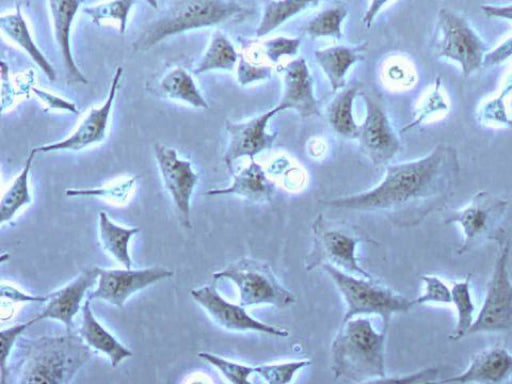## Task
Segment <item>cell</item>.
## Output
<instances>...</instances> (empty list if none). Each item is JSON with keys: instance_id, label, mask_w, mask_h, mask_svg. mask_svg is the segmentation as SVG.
Listing matches in <instances>:
<instances>
[{"instance_id": "28", "label": "cell", "mask_w": 512, "mask_h": 384, "mask_svg": "<svg viewBox=\"0 0 512 384\" xmlns=\"http://www.w3.org/2000/svg\"><path fill=\"white\" fill-rule=\"evenodd\" d=\"M239 58L232 42L220 31H215L202 58L194 69L195 75L213 70H233Z\"/></svg>"}, {"instance_id": "45", "label": "cell", "mask_w": 512, "mask_h": 384, "mask_svg": "<svg viewBox=\"0 0 512 384\" xmlns=\"http://www.w3.org/2000/svg\"><path fill=\"white\" fill-rule=\"evenodd\" d=\"M135 177L126 181L125 183L110 188L109 192H113L119 198H125L130 188L133 185ZM107 190H67L66 194L70 196H86V195H101L107 194Z\"/></svg>"}, {"instance_id": "7", "label": "cell", "mask_w": 512, "mask_h": 384, "mask_svg": "<svg viewBox=\"0 0 512 384\" xmlns=\"http://www.w3.org/2000/svg\"><path fill=\"white\" fill-rule=\"evenodd\" d=\"M497 258L480 311L467 335L483 332H512V279L508 269L510 239L501 228L496 236Z\"/></svg>"}, {"instance_id": "31", "label": "cell", "mask_w": 512, "mask_h": 384, "mask_svg": "<svg viewBox=\"0 0 512 384\" xmlns=\"http://www.w3.org/2000/svg\"><path fill=\"white\" fill-rule=\"evenodd\" d=\"M470 278L469 273L463 281L454 283L451 288L452 303L457 310V324L450 335L452 340H459L466 336L474 321L475 306L470 292Z\"/></svg>"}, {"instance_id": "38", "label": "cell", "mask_w": 512, "mask_h": 384, "mask_svg": "<svg viewBox=\"0 0 512 384\" xmlns=\"http://www.w3.org/2000/svg\"><path fill=\"white\" fill-rule=\"evenodd\" d=\"M421 279L424 282V292L413 300L414 305L426 303H452L451 290L438 277L432 275H423Z\"/></svg>"}, {"instance_id": "48", "label": "cell", "mask_w": 512, "mask_h": 384, "mask_svg": "<svg viewBox=\"0 0 512 384\" xmlns=\"http://www.w3.org/2000/svg\"><path fill=\"white\" fill-rule=\"evenodd\" d=\"M17 2V5H25V6H28L31 2V0H16Z\"/></svg>"}, {"instance_id": "26", "label": "cell", "mask_w": 512, "mask_h": 384, "mask_svg": "<svg viewBox=\"0 0 512 384\" xmlns=\"http://www.w3.org/2000/svg\"><path fill=\"white\" fill-rule=\"evenodd\" d=\"M159 89L168 98L185 102L195 108H208V103L192 76L181 67L165 74L159 83Z\"/></svg>"}, {"instance_id": "37", "label": "cell", "mask_w": 512, "mask_h": 384, "mask_svg": "<svg viewBox=\"0 0 512 384\" xmlns=\"http://www.w3.org/2000/svg\"><path fill=\"white\" fill-rule=\"evenodd\" d=\"M512 92V73L506 79L500 94L483 104L481 119L493 123L509 124L510 120L504 105V100Z\"/></svg>"}, {"instance_id": "27", "label": "cell", "mask_w": 512, "mask_h": 384, "mask_svg": "<svg viewBox=\"0 0 512 384\" xmlns=\"http://www.w3.org/2000/svg\"><path fill=\"white\" fill-rule=\"evenodd\" d=\"M358 88L343 89L327 107V121L331 128L340 136L347 139L358 137L359 125L353 117V102L357 96Z\"/></svg>"}, {"instance_id": "9", "label": "cell", "mask_w": 512, "mask_h": 384, "mask_svg": "<svg viewBox=\"0 0 512 384\" xmlns=\"http://www.w3.org/2000/svg\"><path fill=\"white\" fill-rule=\"evenodd\" d=\"M439 37L435 44L438 57L457 63L463 77L483 67L488 48L463 16L441 9L438 15Z\"/></svg>"}, {"instance_id": "25", "label": "cell", "mask_w": 512, "mask_h": 384, "mask_svg": "<svg viewBox=\"0 0 512 384\" xmlns=\"http://www.w3.org/2000/svg\"><path fill=\"white\" fill-rule=\"evenodd\" d=\"M139 228H124L110 220L107 213H99V236L103 248L109 252L124 268H131L129 243Z\"/></svg>"}, {"instance_id": "39", "label": "cell", "mask_w": 512, "mask_h": 384, "mask_svg": "<svg viewBox=\"0 0 512 384\" xmlns=\"http://www.w3.org/2000/svg\"><path fill=\"white\" fill-rule=\"evenodd\" d=\"M263 49L266 57L272 62L277 63L281 56H294L301 46V38H288L279 36L263 42Z\"/></svg>"}, {"instance_id": "20", "label": "cell", "mask_w": 512, "mask_h": 384, "mask_svg": "<svg viewBox=\"0 0 512 384\" xmlns=\"http://www.w3.org/2000/svg\"><path fill=\"white\" fill-rule=\"evenodd\" d=\"M52 15L54 38L59 49L67 79L87 84L88 81L76 65L71 51V28L80 7V0H48Z\"/></svg>"}, {"instance_id": "24", "label": "cell", "mask_w": 512, "mask_h": 384, "mask_svg": "<svg viewBox=\"0 0 512 384\" xmlns=\"http://www.w3.org/2000/svg\"><path fill=\"white\" fill-rule=\"evenodd\" d=\"M0 26L2 31L18 46H20L34 63L42 70L50 81L56 78V72L49 60L44 56L40 49L34 43L27 27L26 21L22 16L20 6L17 5L16 12L1 16Z\"/></svg>"}, {"instance_id": "33", "label": "cell", "mask_w": 512, "mask_h": 384, "mask_svg": "<svg viewBox=\"0 0 512 384\" xmlns=\"http://www.w3.org/2000/svg\"><path fill=\"white\" fill-rule=\"evenodd\" d=\"M135 3V0H112L96 6L85 7L83 11L96 25H100L101 21L105 19L117 20L119 31L124 34L130 10Z\"/></svg>"}, {"instance_id": "49", "label": "cell", "mask_w": 512, "mask_h": 384, "mask_svg": "<svg viewBox=\"0 0 512 384\" xmlns=\"http://www.w3.org/2000/svg\"><path fill=\"white\" fill-rule=\"evenodd\" d=\"M154 9L158 8L157 0H146Z\"/></svg>"}, {"instance_id": "16", "label": "cell", "mask_w": 512, "mask_h": 384, "mask_svg": "<svg viewBox=\"0 0 512 384\" xmlns=\"http://www.w3.org/2000/svg\"><path fill=\"white\" fill-rule=\"evenodd\" d=\"M122 73L123 68L117 67L105 102L100 107L92 108L68 137L57 142L35 147L31 151L34 153L60 150L78 151L103 141L106 137L109 117Z\"/></svg>"}, {"instance_id": "46", "label": "cell", "mask_w": 512, "mask_h": 384, "mask_svg": "<svg viewBox=\"0 0 512 384\" xmlns=\"http://www.w3.org/2000/svg\"><path fill=\"white\" fill-rule=\"evenodd\" d=\"M482 12L490 18H501L512 21V5H482Z\"/></svg>"}, {"instance_id": "41", "label": "cell", "mask_w": 512, "mask_h": 384, "mask_svg": "<svg viewBox=\"0 0 512 384\" xmlns=\"http://www.w3.org/2000/svg\"><path fill=\"white\" fill-rule=\"evenodd\" d=\"M439 370L436 367H429L423 370H420L418 372L405 375V376H399V377H393V378H382L378 380L376 383L379 382H397V383H426V382H434L435 378L438 376Z\"/></svg>"}, {"instance_id": "10", "label": "cell", "mask_w": 512, "mask_h": 384, "mask_svg": "<svg viewBox=\"0 0 512 384\" xmlns=\"http://www.w3.org/2000/svg\"><path fill=\"white\" fill-rule=\"evenodd\" d=\"M507 207V200L487 191H479L465 207L445 212L444 223H456L462 229L463 242L458 254H463L486 240H495L501 230L499 224Z\"/></svg>"}, {"instance_id": "47", "label": "cell", "mask_w": 512, "mask_h": 384, "mask_svg": "<svg viewBox=\"0 0 512 384\" xmlns=\"http://www.w3.org/2000/svg\"><path fill=\"white\" fill-rule=\"evenodd\" d=\"M388 2V0H372L368 10L363 17V23L366 27H370L375 16L381 10V8Z\"/></svg>"}, {"instance_id": "15", "label": "cell", "mask_w": 512, "mask_h": 384, "mask_svg": "<svg viewBox=\"0 0 512 384\" xmlns=\"http://www.w3.org/2000/svg\"><path fill=\"white\" fill-rule=\"evenodd\" d=\"M191 297L220 326L231 331H254L276 337H287L288 331L250 316L245 307L225 300L212 285H205L190 291Z\"/></svg>"}, {"instance_id": "22", "label": "cell", "mask_w": 512, "mask_h": 384, "mask_svg": "<svg viewBox=\"0 0 512 384\" xmlns=\"http://www.w3.org/2000/svg\"><path fill=\"white\" fill-rule=\"evenodd\" d=\"M250 160L246 168L237 174L233 173V181L230 186L209 190L205 195H238L256 202L269 200L275 192V186L266 177L262 166L254 159Z\"/></svg>"}, {"instance_id": "13", "label": "cell", "mask_w": 512, "mask_h": 384, "mask_svg": "<svg viewBox=\"0 0 512 384\" xmlns=\"http://www.w3.org/2000/svg\"><path fill=\"white\" fill-rule=\"evenodd\" d=\"M363 98L366 116L359 125L357 139L360 148L373 164H387L398 153L400 140L383 105L371 95H364Z\"/></svg>"}, {"instance_id": "35", "label": "cell", "mask_w": 512, "mask_h": 384, "mask_svg": "<svg viewBox=\"0 0 512 384\" xmlns=\"http://www.w3.org/2000/svg\"><path fill=\"white\" fill-rule=\"evenodd\" d=\"M310 364L309 360H300L281 364L260 365L255 367V373L269 384H286L292 381L297 371Z\"/></svg>"}, {"instance_id": "12", "label": "cell", "mask_w": 512, "mask_h": 384, "mask_svg": "<svg viewBox=\"0 0 512 384\" xmlns=\"http://www.w3.org/2000/svg\"><path fill=\"white\" fill-rule=\"evenodd\" d=\"M173 275L172 270L160 266L137 270L101 268L96 289L89 298L100 299L121 308L133 293Z\"/></svg>"}, {"instance_id": "43", "label": "cell", "mask_w": 512, "mask_h": 384, "mask_svg": "<svg viewBox=\"0 0 512 384\" xmlns=\"http://www.w3.org/2000/svg\"><path fill=\"white\" fill-rule=\"evenodd\" d=\"M32 91L48 108L62 109L78 114V110L73 103L41 89L32 88Z\"/></svg>"}, {"instance_id": "3", "label": "cell", "mask_w": 512, "mask_h": 384, "mask_svg": "<svg viewBox=\"0 0 512 384\" xmlns=\"http://www.w3.org/2000/svg\"><path fill=\"white\" fill-rule=\"evenodd\" d=\"M90 347L81 336H42L25 340L16 366L18 383H69L90 359Z\"/></svg>"}, {"instance_id": "50", "label": "cell", "mask_w": 512, "mask_h": 384, "mask_svg": "<svg viewBox=\"0 0 512 384\" xmlns=\"http://www.w3.org/2000/svg\"><path fill=\"white\" fill-rule=\"evenodd\" d=\"M508 125L512 126V120H510V122H509V124H508Z\"/></svg>"}, {"instance_id": "23", "label": "cell", "mask_w": 512, "mask_h": 384, "mask_svg": "<svg viewBox=\"0 0 512 384\" xmlns=\"http://www.w3.org/2000/svg\"><path fill=\"white\" fill-rule=\"evenodd\" d=\"M367 42L357 46L337 45L314 51L318 65L327 76L333 91L345 86V76L353 64L364 58Z\"/></svg>"}, {"instance_id": "36", "label": "cell", "mask_w": 512, "mask_h": 384, "mask_svg": "<svg viewBox=\"0 0 512 384\" xmlns=\"http://www.w3.org/2000/svg\"><path fill=\"white\" fill-rule=\"evenodd\" d=\"M33 320L25 323L13 325L7 329H2L0 332V383H7L8 379V359L14 348L17 338L31 325Z\"/></svg>"}, {"instance_id": "14", "label": "cell", "mask_w": 512, "mask_h": 384, "mask_svg": "<svg viewBox=\"0 0 512 384\" xmlns=\"http://www.w3.org/2000/svg\"><path fill=\"white\" fill-rule=\"evenodd\" d=\"M285 110L279 103L272 109L244 122H226L229 143L223 160L233 174V163L241 157L253 159L257 154L270 149L277 138V132L268 133L270 119Z\"/></svg>"}, {"instance_id": "44", "label": "cell", "mask_w": 512, "mask_h": 384, "mask_svg": "<svg viewBox=\"0 0 512 384\" xmlns=\"http://www.w3.org/2000/svg\"><path fill=\"white\" fill-rule=\"evenodd\" d=\"M1 296L12 302H40L45 303L47 301V295L37 296L26 294L17 288L2 284L1 285Z\"/></svg>"}, {"instance_id": "2", "label": "cell", "mask_w": 512, "mask_h": 384, "mask_svg": "<svg viewBox=\"0 0 512 384\" xmlns=\"http://www.w3.org/2000/svg\"><path fill=\"white\" fill-rule=\"evenodd\" d=\"M386 333L375 331L368 318L341 323L331 346L335 378L352 383H372L385 378Z\"/></svg>"}, {"instance_id": "5", "label": "cell", "mask_w": 512, "mask_h": 384, "mask_svg": "<svg viewBox=\"0 0 512 384\" xmlns=\"http://www.w3.org/2000/svg\"><path fill=\"white\" fill-rule=\"evenodd\" d=\"M342 294L347 310L342 323L358 315L376 314L382 318L387 333L394 313L408 312L413 300L376 283L373 278L356 277L330 264L322 265Z\"/></svg>"}, {"instance_id": "40", "label": "cell", "mask_w": 512, "mask_h": 384, "mask_svg": "<svg viewBox=\"0 0 512 384\" xmlns=\"http://www.w3.org/2000/svg\"><path fill=\"white\" fill-rule=\"evenodd\" d=\"M272 75V68L270 66L253 65L249 63L241 55L237 65V81L240 85L245 86L250 83L269 79Z\"/></svg>"}, {"instance_id": "32", "label": "cell", "mask_w": 512, "mask_h": 384, "mask_svg": "<svg viewBox=\"0 0 512 384\" xmlns=\"http://www.w3.org/2000/svg\"><path fill=\"white\" fill-rule=\"evenodd\" d=\"M347 13V9L343 6L327 8L307 23L305 32L311 39L326 36L341 39V24Z\"/></svg>"}, {"instance_id": "42", "label": "cell", "mask_w": 512, "mask_h": 384, "mask_svg": "<svg viewBox=\"0 0 512 384\" xmlns=\"http://www.w3.org/2000/svg\"><path fill=\"white\" fill-rule=\"evenodd\" d=\"M512 56V36L507 38L494 49L487 51L483 67L500 65Z\"/></svg>"}, {"instance_id": "18", "label": "cell", "mask_w": 512, "mask_h": 384, "mask_svg": "<svg viewBox=\"0 0 512 384\" xmlns=\"http://www.w3.org/2000/svg\"><path fill=\"white\" fill-rule=\"evenodd\" d=\"M278 69L283 75V94L279 104L285 110L297 111L303 118L319 116L320 111L313 91V80L305 59L297 58Z\"/></svg>"}, {"instance_id": "30", "label": "cell", "mask_w": 512, "mask_h": 384, "mask_svg": "<svg viewBox=\"0 0 512 384\" xmlns=\"http://www.w3.org/2000/svg\"><path fill=\"white\" fill-rule=\"evenodd\" d=\"M319 0H272L267 3L256 36L263 37L278 28L291 17L297 15Z\"/></svg>"}, {"instance_id": "11", "label": "cell", "mask_w": 512, "mask_h": 384, "mask_svg": "<svg viewBox=\"0 0 512 384\" xmlns=\"http://www.w3.org/2000/svg\"><path fill=\"white\" fill-rule=\"evenodd\" d=\"M154 154L163 183L177 210L181 224L191 228V198L198 175L190 161L179 158L177 151L165 145H155Z\"/></svg>"}, {"instance_id": "4", "label": "cell", "mask_w": 512, "mask_h": 384, "mask_svg": "<svg viewBox=\"0 0 512 384\" xmlns=\"http://www.w3.org/2000/svg\"><path fill=\"white\" fill-rule=\"evenodd\" d=\"M246 12L233 0H171L135 39L136 51H147L162 40L194 29L214 26Z\"/></svg>"}, {"instance_id": "34", "label": "cell", "mask_w": 512, "mask_h": 384, "mask_svg": "<svg viewBox=\"0 0 512 384\" xmlns=\"http://www.w3.org/2000/svg\"><path fill=\"white\" fill-rule=\"evenodd\" d=\"M198 356L218 369L231 383H250L249 377L255 373V367L232 362L212 353L200 352Z\"/></svg>"}, {"instance_id": "21", "label": "cell", "mask_w": 512, "mask_h": 384, "mask_svg": "<svg viewBox=\"0 0 512 384\" xmlns=\"http://www.w3.org/2000/svg\"><path fill=\"white\" fill-rule=\"evenodd\" d=\"M90 302L91 299L88 297L81 308L82 321L79 334L90 348L105 354L111 365L117 367L133 353L98 322Z\"/></svg>"}, {"instance_id": "19", "label": "cell", "mask_w": 512, "mask_h": 384, "mask_svg": "<svg viewBox=\"0 0 512 384\" xmlns=\"http://www.w3.org/2000/svg\"><path fill=\"white\" fill-rule=\"evenodd\" d=\"M511 376L512 354L504 347L493 346L477 354L465 371L440 382L502 383Z\"/></svg>"}, {"instance_id": "1", "label": "cell", "mask_w": 512, "mask_h": 384, "mask_svg": "<svg viewBox=\"0 0 512 384\" xmlns=\"http://www.w3.org/2000/svg\"><path fill=\"white\" fill-rule=\"evenodd\" d=\"M460 165L457 151L439 144L424 157L386 166L382 181L369 191L331 199L335 209L384 214L402 227L419 224L453 193Z\"/></svg>"}, {"instance_id": "29", "label": "cell", "mask_w": 512, "mask_h": 384, "mask_svg": "<svg viewBox=\"0 0 512 384\" xmlns=\"http://www.w3.org/2000/svg\"><path fill=\"white\" fill-rule=\"evenodd\" d=\"M35 154L30 151L21 172L2 196L0 202L1 224L9 222L22 207L32 202L28 179Z\"/></svg>"}, {"instance_id": "6", "label": "cell", "mask_w": 512, "mask_h": 384, "mask_svg": "<svg viewBox=\"0 0 512 384\" xmlns=\"http://www.w3.org/2000/svg\"><path fill=\"white\" fill-rule=\"evenodd\" d=\"M313 246L306 256V270L330 264L354 276L372 279L360 266L356 257V246L363 241L364 233L343 223L331 222L321 214L313 225Z\"/></svg>"}, {"instance_id": "8", "label": "cell", "mask_w": 512, "mask_h": 384, "mask_svg": "<svg viewBox=\"0 0 512 384\" xmlns=\"http://www.w3.org/2000/svg\"><path fill=\"white\" fill-rule=\"evenodd\" d=\"M215 280L228 279L239 290V304L246 307L271 304L285 308L294 303V294L282 286L271 267L264 262L241 258L213 274Z\"/></svg>"}, {"instance_id": "17", "label": "cell", "mask_w": 512, "mask_h": 384, "mask_svg": "<svg viewBox=\"0 0 512 384\" xmlns=\"http://www.w3.org/2000/svg\"><path fill=\"white\" fill-rule=\"evenodd\" d=\"M100 269L97 266L86 268L71 282L49 293L44 308L32 319L33 322L57 320L65 325L67 332H71L74 317L82 308L87 292L97 283Z\"/></svg>"}]
</instances>
